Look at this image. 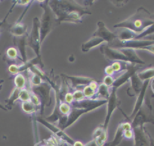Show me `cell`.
<instances>
[{
    "label": "cell",
    "instance_id": "1",
    "mask_svg": "<svg viewBox=\"0 0 154 146\" xmlns=\"http://www.w3.org/2000/svg\"><path fill=\"white\" fill-rule=\"evenodd\" d=\"M147 12L138 11L135 15L123 23L119 24L118 26L128 27L134 32H141L147 26L152 23L149 13Z\"/></svg>",
    "mask_w": 154,
    "mask_h": 146
},
{
    "label": "cell",
    "instance_id": "2",
    "mask_svg": "<svg viewBox=\"0 0 154 146\" xmlns=\"http://www.w3.org/2000/svg\"><path fill=\"white\" fill-rule=\"evenodd\" d=\"M134 117L132 127L143 126V124L146 123L154 124V117L152 115L151 109L146 104L141 107Z\"/></svg>",
    "mask_w": 154,
    "mask_h": 146
},
{
    "label": "cell",
    "instance_id": "3",
    "mask_svg": "<svg viewBox=\"0 0 154 146\" xmlns=\"http://www.w3.org/2000/svg\"><path fill=\"white\" fill-rule=\"evenodd\" d=\"M134 146H154V141L144 130L143 126L133 127Z\"/></svg>",
    "mask_w": 154,
    "mask_h": 146
},
{
    "label": "cell",
    "instance_id": "4",
    "mask_svg": "<svg viewBox=\"0 0 154 146\" xmlns=\"http://www.w3.org/2000/svg\"><path fill=\"white\" fill-rule=\"evenodd\" d=\"M132 124L128 122H124L119 125L115 133L114 138L112 141L108 144V146H117L124 138V132L128 129H131Z\"/></svg>",
    "mask_w": 154,
    "mask_h": 146
},
{
    "label": "cell",
    "instance_id": "5",
    "mask_svg": "<svg viewBox=\"0 0 154 146\" xmlns=\"http://www.w3.org/2000/svg\"><path fill=\"white\" fill-rule=\"evenodd\" d=\"M107 129L103 126L97 127L93 135V141L96 146H103L107 141Z\"/></svg>",
    "mask_w": 154,
    "mask_h": 146
},
{
    "label": "cell",
    "instance_id": "6",
    "mask_svg": "<svg viewBox=\"0 0 154 146\" xmlns=\"http://www.w3.org/2000/svg\"><path fill=\"white\" fill-rule=\"evenodd\" d=\"M22 108L23 111L28 114L33 113L36 109V106L30 101L23 102L22 104Z\"/></svg>",
    "mask_w": 154,
    "mask_h": 146
},
{
    "label": "cell",
    "instance_id": "7",
    "mask_svg": "<svg viewBox=\"0 0 154 146\" xmlns=\"http://www.w3.org/2000/svg\"><path fill=\"white\" fill-rule=\"evenodd\" d=\"M20 89L19 88H15L14 91L11 93L10 97L8 99V104H7V107H11V106L13 104L14 102L17 99H19V93H20Z\"/></svg>",
    "mask_w": 154,
    "mask_h": 146
},
{
    "label": "cell",
    "instance_id": "8",
    "mask_svg": "<svg viewBox=\"0 0 154 146\" xmlns=\"http://www.w3.org/2000/svg\"><path fill=\"white\" fill-rule=\"evenodd\" d=\"M59 110L62 114L67 116L71 111V108L68 103H63L60 105Z\"/></svg>",
    "mask_w": 154,
    "mask_h": 146
},
{
    "label": "cell",
    "instance_id": "9",
    "mask_svg": "<svg viewBox=\"0 0 154 146\" xmlns=\"http://www.w3.org/2000/svg\"><path fill=\"white\" fill-rule=\"evenodd\" d=\"M29 98H30V94L26 90L22 89L20 90L19 99H20L23 102H27V101H29Z\"/></svg>",
    "mask_w": 154,
    "mask_h": 146
},
{
    "label": "cell",
    "instance_id": "10",
    "mask_svg": "<svg viewBox=\"0 0 154 146\" xmlns=\"http://www.w3.org/2000/svg\"><path fill=\"white\" fill-rule=\"evenodd\" d=\"M15 84L17 87V88H22L25 85V78L23 75L19 74L17 75L15 78Z\"/></svg>",
    "mask_w": 154,
    "mask_h": 146
},
{
    "label": "cell",
    "instance_id": "11",
    "mask_svg": "<svg viewBox=\"0 0 154 146\" xmlns=\"http://www.w3.org/2000/svg\"><path fill=\"white\" fill-rule=\"evenodd\" d=\"M123 136H124V138H125L126 139H133V138H134V132H133L132 129L126 130L124 132Z\"/></svg>",
    "mask_w": 154,
    "mask_h": 146
},
{
    "label": "cell",
    "instance_id": "12",
    "mask_svg": "<svg viewBox=\"0 0 154 146\" xmlns=\"http://www.w3.org/2000/svg\"><path fill=\"white\" fill-rule=\"evenodd\" d=\"M7 55L10 58H14L17 55V51H16V50L14 48L11 47V48L8 49V50H7Z\"/></svg>",
    "mask_w": 154,
    "mask_h": 146
},
{
    "label": "cell",
    "instance_id": "13",
    "mask_svg": "<svg viewBox=\"0 0 154 146\" xmlns=\"http://www.w3.org/2000/svg\"><path fill=\"white\" fill-rule=\"evenodd\" d=\"M32 80V82L34 84H38L40 83V78L38 76H37V75L33 76Z\"/></svg>",
    "mask_w": 154,
    "mask_h": 146
},
{
    "label": "cell",
    "instance_id": "14",
    "mask_svg": "<svg viewBox=\"0 0 154 146\" xmlns=\"http://www.w3.org/2000/svg\"><path fill=\"white\" fill-rule=\"evenodd\" d=\"M72 100H73V97H72V96L71 94H68L66 95V102L68 103H70L72 102Z\"/></svg>",
    "mask_w": 154,
    "mask_h": 146
},
{
    "label": "cell",
    "instance_id": "15",
    "mask_svg": "<svg viewBox=\"0 0 154 146\" xmlns=\"http://www.w3.org/2000/svg\"><path fill=\"white\" fill-rule=\"evenodd\" d=\"M0 108H1V109H4V110H6V109L5 108V107H4L1 103H0Z\"/></svg>",
    "mask_w": 154,
    "mask_h": 146
},
{
    "label": "cell",
    "instance_id": "16",
    "mask_svg": "<svg viewBox=\"0 0 154 146\" xmlns=\"http://www.w3.org/2000/svg\"><path fill=\"white\" fill-rule=\"evenodd\" d=\"M1 85H2V84H1V82H0V90H1Z\"/></svg>",
    "mask_w": 154,
    "mask_h": 146
}]
</instances>
